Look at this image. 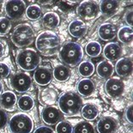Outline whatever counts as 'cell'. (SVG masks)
Segmentation results:
<instances>
[{"mask_svg": "<svg viewBox=\"0 0 133 133\" xmlns=\"http://www.w3.org/2000/svg\"><path fill=\"white\" fill-rule=\"evenodd\" d=\"M103 55L107 61H115L122 55V47L115 42L107 43L103 49Z\"/></svg>", "mask_w": 133, "mask_h": 133, "instance_id": "17", "label": "cell"}, {"mask_svg": "<svg viewBox=\"0 0 133 133\" xmlns=\"http://www.w3.org/2000/svg\"><path fill=\"white\" fill-rule=\"evenodd\" d=\"M115 71L121 77H127L132 74L131 58H122L118 59L115 65Z\"/></svg>", "mask_w": 133, "mask_h": 133, "instance_id": "16", "label": "cell"}, {"mask_svg": "<svg viewBox=\"0 0 133 133\" xmlns=\"http://www.w3.org/2000/svg\"><path fill=\"white\" fill-rule=\"evenodd\" d=\"M73 127L68 121H60L56 126V133H72Z\"/></svg>", "mask_w": 133, "mask_h": 133, "instance_id": "32", "label": "cell"}, {"mask_svg": "<svg viewBox=\"0 0 133 133\" xmlns=\"http://www.w3.org/2000/svg\"><path fill=\"white\" fill-rule=\"evenodd\" d=\"M58 107L62 114L68 116H74L80 112L83 107V100L78 94L68 91L59 97Z\"/></svg>", "mask_w": 133, "mask_h": 133, "instance_id": "2", "label": "cell"}, {"mask_svg": "<svg viewBox=\"0 0 133 133\" xmlns=\"http://www.w3.org/2000/svg\"><path fill=\"white\" fill-rule=\"evenodd\" d=\"M118 29L114 24L106 22L101 24L98 29V35L102 41H112L117 36Z\"/></svg>", "mask_w": 133, "mask_h": 133, "instance_id": "15", "label": "cell"}, {"mask_svg": "<svg viewBox=\"0 0 133 133\" xmlns=\"http://www.w3.org/2000/svg\"><path fill=\"white\" fill-rule=\"evenodd\" d=\"M10 73V68L6 63L0 62V79L6 78Z\"/></svg>", "mask_w": 133, "mask_h": 133, "instance_id": "34", "label": "cell"}, {"mask_svg": "<svg viewBox=\"0 0 133 133\" xmlns=\"http://www.w3.org/2000/svg\"><path fill=\"white\" fill-rule=\"evenodd\" d=\"M9 128L11 133H31L34 129V121L29 115L19 112L10 118Z\"/></svg>", "mask_w": 133, "mask_h": 133, "instance_id": "6", "label": "cell"}, {"mask_svg": "<svg viewBox=\"0 0 133 133\" xmlns=\"http://www.w3.org/2000/svg\"><path fill=\"white\" fill-rule=\"evenodd\" d=\"M41 118L44 123L49 125L57 124L63 119V114L58 107L48 106L44 107L41 111Z\"/></svg>", "mask_w": 133, "mask_h": 133, "instance_id": "10", "label": "cell"}, {"mask_svg": "<svg viewBox=\"0 0 133 133\" xmlns=\"http://www.w3.org/2000/svg\"><path fill=\"white\" fill-rule=\"evenodd\" d=\"M16 64L25 71H31L36 70L41 62V56L35 50L32 48H26L17 53L16 58Z\"/></svg>", "mask_w": 133, "mask_h": 133, "instance_id": "5", "label": "cell"}, {"mask_svg": "<svg viewBox=\"0 0 133 133\" xmlns=\"http://www.w3.org/2000/svg\"><path fill=\"white\" fill-rule=\"evenodd\" d=\"M58 98V91L53 88H45L39 92V101L43 106H52Z\"/></svg>", "mask_w": 133, "mask_h": 133, "instance_id": "14", "label": "cell"}, {"mask_svg": "<svg viewBox=\"0 0 133 133\" xmlns=\"http://www.w3.org/2000/svg\"><path fill=\"white\" fill-rule=\"evenodd\" d=\"M99 4L94 1H83L77 8V15L84 20H91L97 16Z\"/></svg>", "mask_w": 133, "mask_h": 133, "instance_id": "9", "label": "cell"}, {"mask_svg": "<svg viewBox=\"0 0 133 133\" xmlns=\"http://www.w3.org/2000/svg\"><path fill=\"white\" fill-rule=\"evenodd\" d=\"M60 23V17L56 12L48 11L43 15L42 17V24L45 28L50 29H57Z\"/></svg>", "mask_w": 133, "mask_h": 133, "instance_id": "21", "label": "cell"}, {"mask_svg": "<svg viewBox=\"0 0 133 133\" xmlns=\"http://www.w3.org/2000/svg\"><path fill=\"white\" fill-rule=\"evenodd\" d=\"M8 124V114L4 109L0 108V130L4 129Z\"/></svg>", "mask_w": 133, "mask_h": 133, "instance_id": "35", "label": "cell"}, {"mask_svg": "<svg viewBox=\"0 0 133 133\" xmlns=\"http://www.w3.org/2000/svg\"><path fill=\"white\" fill-rule=\"evenodd\" d=\"M2 91H3V86H2V84L0 83V95L2 94Z\"/></svg>", "mask_w": 133, "mask_h": 133, "instance_id": "40", "label": "cell"}, {"mask_svg": "<svg viewBox=\"0 0 133 133\" xmlns=\"http://www.w3.org/2000/svg\"><path fill=\"white\" fill-rule=\"evenodd\" d=\"M88 31V26L82 20L76 19L69 24V33L74 38H82Z\"/></svg>", "mask_w": 133, "mask_h": 133, "instance_id": "18", "label": "cell"}, {"mask_svg": "<svg viewBox=\"0 0 133 133\" xmlns=\"http://www.w3.org/2000/svg\"><path fill=\"white\" fill-rule=\"evenodd\" d=\"M11 29V22L7 17H0V35H5Z\"/></svg>", "mask_w": 133, "mask_h": 133, "instance_id": "33", "label": "cell"}, {"mask_svg": "<svg viewBox=\"0 0 133 133\" xmlns=\"http://www.w3.org/2000/svg\"><path fill=\"white\" fill-rule=\"evenodd\" d=\"M26 16L30 20H38L42 16V10L41 8L38 4H31L29 7L26 8Z\"/></svg>", "mask_w": 133, "mask_h": 133, "instance_id": "31", "label": "cell"}, {"mask_svg": "<svg viewBox=\"0 0 133 133\" xmlns=\"http://www.w3.org/2000/svg\"><path fill=\"white\" fill-rule=\"evenodd\" d=\"M95 65L91 61L85 60L79 64L78 72L82 76H84L85 78L91 76L95 72Z\"/></svg>", "mask_w": 133, "mask_h": 133, "instance_id": "28", "label": "cell"}, {"mask_svg": "<svg viewBox=\"0 0 133 133\" xmlns=\"http://www.w3.org/2000/svg\"><path fill=\"white\" fill-rule=\"evenodd\" d=\"M4 45L0 41V58H2V56L4 55Z\"/></svg>", "mask_w": 133, "mask_h": 133, "instance_id": "39", "label": "cell"}, {"mask_svg": "<svg viewBox=\"0 0 133 133\" xmlns=\"http://www.w3.org/2000/svg\"><path fill=\"white\" fill-rule=\"evenodd\" d=\"M18 108L23 112H29L35 107V101L30 95H23L20 96L18 101H16Z\"/></svg>", "mask_w": 133, "mask_h": 133, "instance_id": "27", "label": "cell"}, {"mask_svg": "<svg viewBox=\"0 0 133 133\" xmlns=\"http://www.w3.org/2000/svg\"><path fill=\"white\" fill-rule=\"evenodd\" d=\"M34 80L39 86H46L52 80V71L50 68L38 67L34 73Z\"/></svg>", "mask_w": 133, "mask_h": 133, "instance_id": "13", "label": "cell"}, {"mask_svg": "<svg viewBox=\"0 0 133 133\" xmlns=\"http://www.w3.org/2000/svg\"><path fill=\"white\" fill-rule=\"evenodd\" d=\"M83 57V48L76 42H67L59 51V58L63 63L74 67L81 63Z\"/></svg>", "mask_w": 133, "mask_h": 133, "instance_id": "3", "label": "cell"}, {"mask_svg": "<svg viewBox=\"0 0 133 133\" xmlns=\"http://www.w3.org/2000/svg\"><path fill=\"white\" fill-rule=\"evenodd\" d=\"M125 118L128 122L132 124V105L131 104L130 106L126 108L125 111Z\"/></svg>", "mask_w": 133, "mask_h": 133, "instance_id": "38", "label": "cell"}, {"mask_svg": "<svg viewBox=\"0 0 133 133\" xmlns=\"http://www.w3.org/2000/svg\"><path fill=\"white\" fill-rule=\"evenodd\" d=\"M76 89H77L79 95L88 97V96H90L94 94V92L95 91V85L91 79L83 78L78 82Z\"/></svg>", "mask_w": 133, "mask_h": 133, "instance_id": "19", "label": "cell"}, {"mask_svg": "<svg viewBox=\"0 0 133 133\" xmlns=\"http://www.w3.org/2000/svg\"><path fill=\"white\" fill-rule=\"evenodd\" d=\"M82 116L87 121H92L96 119L99 115V108L94 104L88 103L82 107Z\"/></svg>", "mask_w": 133, "mask_h": 133, "instance_id": "25", "label": "cell"}, {"mask_svg": "<svg viewBox=\"0 0 133 133\" xmlns=\"http://www.w3.org/2000/svg\"><path fill=\"white\" fill-rule=\"evenodd\" d=\"M35 45L39 52L49 57L57 53L60 47L61 39L53 31L45 30L37 36Z\"/></svg>", "mask_w": 133, "mask_h": 133, "instance_id": "1", "label": "cell"}, {"mask_svg": "<svg viewBox=\"0 0 133 133\" xmlns=\"http://www.w3.org/2000/svg\"><path fill=\"white\" fill-rule=\"evenodd\" d=\"M16 101H17L16 95L12 91L7 90L0 95V106L3 109H12L16 104Z\"/></svg>", "mask_w": 133, "mask_h": 133, "instance_id": "20", "label": "cell"}, {"mask_svg": "<svg viewBox=\"0 0 133 133\" xmlns=\"http://www.w3.org/2000/svg\"><path fill=\"white\" fill-rule=\"evenodd\" d=\"M73 133H95L94 124L89 121H81L73 128Z\"/></svg>", "mask_w": 133, "mask_h": 133, "instance_id": "30", "label": "cell"}, {"mask_svg": "<svg viewBox=\"0 0 133 133\" xmlns=\"http://www.w3.org/2000/svg\"><path fill=\"white\" fill-rule=\"evenodd\" d=\"M117 36L118 41L123 44H131L133 39V31L132 28L129 26H124L118 30Z\"/></svg>", "mask_w": 133, "mask_h": 133, "instance_id": "26", "label": "cell"}, {"mask_svg": "<svg viewBox=\"0 0 133 133\" xmlns=\"http://www.w3.org/2000/svg\"><path fill=\"white\" fill-rule=\"evenodd\" d=\"M35 38V33L29 23L17 25L11 35V41L17 47H24L33 43Z\"/></svg>", "mask_w": 133, "mask_h": 133, "instance_id": "4", "label": "cell"}, {"mask_svg": "<svg viewBox=\"0 0 133 133\" xmlns=\"http://www.w3.org/2000/svg\"><path fill=\"white\" fill-rule=\"evenodd\" d=\"M132 16H133L132 9H130L125 13V15H124V21H125L126 23L129 25V27H131L132 26V21H133Z\"/></svg>", "mask_w": 133, "mask_h": 133, "instance_id": "37", "label": "cell"}, {"mask_svg": "<svg viewBox=\"0 0 133 133\" xmlns=\"http://www.w3.org/2000/svg\"><path fill=\"white\" fill-rule=\"evenodd\" d=\"M5 12L8 17L13 20L22 18L26 11V4L24 1H8L5 3Z\"/></svg>", "mask_w": 133, "mask_h": 133, "instance_id": "8", "label": "cell"}, {"mask_svg": "<svg viewBox=\"0 0 133 133\" xmlns=\"http://www.w3.org/2000/svg\"><path fill=\"white\" fill-rule=\"evenodd\" d=\"M120 3L118 1H102L99 5V10L104 16L110 17L114 16L119 7Z\"/></svg>", "mask_w": 133, "mask_h": 133, "instance_id": "22", "label": "cell"}, {"mask_svg": "<svg viewBox=\"0 0 133 133\" xmlns=\"http://www.w3.org/2000/svg\"><path fill=\"white\" fill-rule=\"evenodd\" d=\"M118 120L111 116L101 118L97 123L99 133H115L118 129Z\"/></svg>", "mask_w": 133, "mask_h": 133, "instance_id": "12", "label": "cell"}, {"mask_svg": "<svg viewBox=\"0 0 133 133\" xmlns=\"http://www.w3.org/2000/svg\"><path fill=\"white\" fill-rule=\"evenodd\" d=\"M105 90L112 98H118L124 92V83L118 77H110L106 82Z\"/></svg>", "mask_w": 133, "mask_h": 133, "instance_id": "11", "label": "cell"}, {"mask_svg": "<svg viewBox=\"0 0 133 133\" xmlns=\"http://www.w3.org/2000/svg\"><path fill=\"white\" fill-rule=\"evenodd\" d=\"M10 86L18 93L29 91L33 86V81L29 74L26 72H16L10 76Z\"/></svg>", "mask_w": 133, "mask_h": 133, "instance_id": "7", "label": "cell"}, {"mask_svg": "<svg viewBox=\"0 0 133 133\" xmlns=\"http://www.w3.org/2000/svg\"><path fill=\"white\" fill-rule=\"evenodd\" d=\"M34 133H55V131H53V129L51 128V127L42 125V126L38 127V128L34 131Z\"/></svg>", "mask_w": 133, "mask_h": 133, "instance_id": "36", "label": "cell"}, {"mask_svg": "<svg viewBox=\"0 0 133 133\" xmlns=\"http://www.w3.org/2000/svg\"><path fill=\"white\" fill-rule=\"evenodd\" d=\"M101 51H102L101 45L97 41H89L85 46V52L91 58L98 57L101 53Z\"/></svg>", "mask_w": 133, "mask_h": 133, "instance_id": "29", "label": "cell"}, {"mask_svg": "<svg viewBox=\"0 0 133 133\" xmlns=\"http://www.w3.org/2000/svg\"><path fill=\"white\" fill-rule=\"evenodd\" d=\"M96 71L101 78H109L114 72V67L112 63L107 60H103L98 64Z\"/></svg>", "mask_w": 133, "mask_h": 133, "instance_id": "24", "label": "cell"}, {"mask_svg": "<svg viewBox=\"0 0 133 133\" xmlns=\"http://www.w3.org/2000/svg\"><path fill=\"white\" fill-rule=\"evenodd\" d=\"M70 76V68L64 64H58L53 69L52 77L58 82H66Z\"/></svg>", "mask_w": 133, "mask_h": 133, "instance_id": "23", "label": "cell"}]
</instances>
